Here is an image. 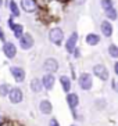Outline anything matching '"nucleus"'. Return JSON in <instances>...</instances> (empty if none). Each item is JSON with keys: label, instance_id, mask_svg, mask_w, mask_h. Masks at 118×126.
<instances>
[{"label": "nucleus", "instance_id": "13", "mask_svg": "<svg viewBox=\"0 0 118 126\" xmlns=\"http://www.w3.org/2000/svg\"><path fill=\"white\" fill-rule=\"evenodd\" d=\"M39 111H40L42 114H44V115L52 114V111H53L52 103H50L49 100H42L40 103H39Z\"/></svg>", "mask_w": 118, "mask_h": 126}, {"label": "nucleus", "instance_id": "8", "mask_svg": "<svg viewBox=\"0 0 118 126\" xmlns=\"http://www.w3.org/2000/svg\"><path fill=\"white\" fill-rule=\"evenodd\" d=\"M77 43H78V32H72L65 42V50L70 53V54H72L74 48L77 47Z\"/></svg>", "mask_w": 118, "mask_h": 126}, {"label": "nucleus", "instance_id": "29", "mask_svg": "<svg viewBox=\"0 0 118 126\" xmlns=\"http://www.w3.org/2000/svg\"><path fill=\"white\" fill-rule=\"evenodd\" d=\"M113 89L117 90V86H115V80H113Z\"/></svg>", "mask_w": 118, "mask_h": 126}, {"label": "nucleus", "instance_id": "18", "mask_svg": "<svg viewBox=\"0 0 118 126\" xmlns=\"http://www.w3.org/2000/svg\"><path fill=\"white\" fill-rule=\"evenodd\" d=\"M8 8H10V11H11V14H13V17H20L21 11H20L18 4H17V1H15V0H10V1H8Z\"/></svg>", "mask_w": 118, "mask_h": 126}, {"label": "nucleus", "instance_id": "32", "mask_svg": "<svg viewBox=\"0 0 118 126\" xmlns=\"http://www.w3.org/2000/svg\"><path fill=\"white\" fill-rule=\"evenodd\" d=\"M1 6H3V0H0V7H1Z\"/></svg>", "mask_w": 118, "mask_h": 126}, {"label": "nucleus", "instance_id": "15", "mask_svg": "<svg viewBox=\"0 0 118 126\" xmlns=\"http://www.w3.org/2000/svg\"><path fill=\"white\" fill-rule=\"evenodd\" d=\"M85 42L89 46H96L100 43V36L97 33H88L85 37Z\"/></svg>", "mask_w": 118, "mask_h": 126}, {"label": "nucleus", "instance_id": "11", "mask_svg": "<svg viewBox=\"0 0 118 126\" xmlns=\"http://www.w3.org/2000/svg\"><path fill=\"white\" fill-rule=\"evenodd\" d=\"M100 31H101L103 36L111 37V36H113V32H114V29H113V24H111L108 19L101 21V24H100Z\"/></svg>", "mask_w": 118, "mask_h": 126}, {"label": "nucleus", "instance_id": "9", "mask_svg": "<svg viewBox=\"0 0 118 126\" xmlns=\"http://www.w3.org/2000/svg\"><path fill=\"white\" fill-rule=\"evenodd\" d=\"M21 7L22 10L28 14H32V13H36L38 10V4L35 0H21Z\"/></svg>", "mask_w": 118, "mask_h": 126}, {"label": "nucleus", "instance_id": "26", "mask_svg": "<svg viewBox=\"0 0 118 126\" xmlns=\"http://www.w3.org/2000/svg\"><path fill=\"white\" fill-rule=\"evenodd\" d=\"M0 40L1 42H6V37H4V32H3V29L0 28Z\"/></svg>", "mask_w": 118, "mask_h": 126}, {"label": "nucleus", "instance_id": "24", "mask_svg": "<svg viewBox=\"0 0 118 126\" xmlns=\"http://www.w3.org/2000/svg\"><path fill=\"white\" fill-rule=\"evenodd\" d=\"M72 54H74L75 58H79V57H81V50H79L78 47H75V48H74V51H72Z\"/></svg>", "mask_w": 118, "mask_h": 126}, {"label": "nucleus", "instance_id": "3", "mask_svg": "<svg viewBox=\"0 0 118 126\" xmlns=\"http://www.w3.org/2000/svg\"><path fill=\"white\" fill-rule=\"evenodd\" d=\"M20 42V47L22 50H29V48L33 47L35 45V40H33V36L31 33H22V36L18 39Z\"/></svg>", "mask_w": 118, "mask_h": 126}, {"label": "nucleus", "instance_id": "30", "mask_svg": "<svg viewBox=\"0 0 118 126\" xmlns=\"http://www.w3.org/2000/svg\"><path fill=\"white\" fill-rule=\"evenodd\" d=\"M83 1H85V0H77V4H82Z\"/></svg>", "mask_w": 118, "mask_h": 126}, {"label": "nucleus", "instance_id": "1", "mask_svg": "<svg viewBox=\"0 0 118 126\" xmlns=\"http://www.w3.org/2000/svg\"><path fill=\"white\" fill-rule=\"evenodd\" d=\"M49 40L52 42L53 45L56 46H61V43H63L64 40V31L61 29V28H52V29L49 31Z\"/></svg>", "mask_w": 118, "mask_h": 126}, {"label": "nucleus", "instance_id": "23", "mask_svg": "<svg viewBox=\"0 0 118 126\" xmlns=\"http://www.w3.org/2000/svg\"><path fill=\"white\" fill-rule=\"evenodd\" d=\"M100 4H101V8H103V10H107V8L114 6L113 0H100Z\"/></svg>", "mask_w": 118, "mask_h": 126}, {"label": "nucleus", "instance_id": "7", "mask_svg": "<svg viewBox=\"0 0 118 126\" xmlns=\"http://www.w3.org/2000/svg\"><path fill=\"white\" fill-rule=\"evenodd\" d=\"M10 72H11V75H13V78H14L15 82L21 83V82L25 80V71H24V68L18 67V65H14V67L10 68Z\"/></svg>", "mask_w": 118, "mask_h": 126}, {"label": "nucleus", "instance_id": "5", "mask_svg": "<svg viewBox=\"0 0 118 126\" xmlns=\"http://www.w3.org/2000/svg\"><path fill=\"white\" fill-rule=\"evenodd\" d=\"M93 74L96 75V78L101 79V80H107L108 79V69L104 67L103 64H96L95 67H93Z\"/></svg>", "mask_w": 118, "mask_h": 126}, {"label": "nucleus", "instance_id": "34", "mask_svg": "<svg viewBox=\"0 0 118 126\" xmlns=\"http://www.w3.org/2000/svg\"><path fill=\"white\" fill-rule=\"evenodd\" d=\"M71 126H75V125H71Z\"/></svg>", "mask_w": 118, "mask_h": 126}, {"label": "nucleus", "instance_id": "6", "mask_svg": "<svg viewBox=\"0 0 118 126\" xmlns=\"http://www.w3.org/2000/svg\"><path fill=\"white\" fill-rule=\"evenodd\" d=\"M3 53L8 60H13L15 56H17V47H15V45L13 43V42H4Z\"/></svg>", "mask_w": 118, "mask_h": 126}, {"label": "nucleus", "instance_id": "17", "mask_svg": "<svg viewBox=\"0 0 118 126\" xmlns=\"http://www.w3.org/2000/svg\"><path fill=\"white\" fill-rule=\"evenodd\" d=\"M60 83H61V87H63L64 92L70 93V90H71V80H70L68 76H65V75L60 76Z\"/></svg>", "mask_w": 118, "mask_h": 126}, {"label": "nucleus", "instance_id": "10", "mask_svg": "<svg viewBox=\"0 0 118 126\" xmlns=\"http://www.w3.org/2000/svg\"><path fill=\"white\" fill-rule=\"evenodd\" d=\"M43 68H44L46 72H49V74H54V72H57V69H59V63H57L56 58H47L43 63Z\"/></svg>", "mask_w": 118, "mask_h": 126}, {"label": "nucleus", "instance_id": "19", "mask_svg": "<svg viewBox=\"0 0 118 126\" xmlns=\"http://www.w3.org/2000/svg\"><path fill=\"white\" fill-rule=\"evenodd\" d=\"M104 13H106V17H107L108 21H115L117 19V8L114 6L107 8V10H104Z\"/></svg>", "mask_w": 118, "mask_h": 126}, {"label": "nucleus", "instance_id": "20", "mask_svg": "<svg viewBox=\"0 0 118 126\" xmlns=\"http://www.w3.org/2000/svg\"><path fill=\"white\" fill-rule=\"evenodd\" d=\"M11 31L14 32V37H15V39H20V37L22 36V33H24V26H22L21 24H14L13 28H11Z\"/></svg>", "mask_w": 118, "mask_h": 126}, {"label": "nucleus", "instance_id": "2", "mask_svg": "<svg viewBox=\"0 0 118 126\" xmlns=\"http://www.w3.org/2000/svg\"><path fill=\"white\" fill-rule=\"evenodd\" d=\"M78 83H79V87L82 90H90L93 86V79L92 75L88 74V72H83L81 74V76L78 78Z\"/></svg>", "mask_w": 118, "mask_h": 126}, {"label": "nucleus", "instance_id": "25", "mask_svg": "<svg viewBox=\"0 0 118 126\" xmlns=\"http://www.w3.org/2000/svg\"><path fill=\"white\" fill-rule=\"evenodd\" d=\"M49 126H60V125H59V122H57V119L52 118L50 119V122H49Z\"/></svg>", "mask_w": 118, "mask_h": 126}, {"label": "nucleus", "instance_id": "33", "mask_svg": "<svg viewBox=\"0 0 118 126\" xmlns=\"http://www.w3.org/2000/svg\"><path fill=\"white\" fill-rule=\"evenodd\" d=\"M0 22H1V15H0Z\"/></svg>", "mask_w": 118, "mask_h": 126}, {"label": "nucleus", "instance_id": "14", "mask_svg": "<svg viewBox=\"0 0 118 126\" xmlns=\"http://www.w3.org/2000/svg\"><path fill=\"white\" fill-rule=\"evenodd\" d=\"M67 103H68L71 110H75V108L78 107V104H79V97H78L77 93H68V96H67Z\"/></svg>", "mask_w": 118, "mask_h": 126}, {"label": "nucleus", "instance_id": "4", "mask_svg": "<svg viewBox=\"0 0 118 126\" xmlns=\"http://www.w3.org/2000/svg\"><path fill=\"white\" fill-rule=\"evenodd\" d=\"M8 98L13 104H20L24 100V94H22V90L20 87H11L10 92H8Z\"/></svg>", "mask_w": 118, "mask_h": 126}, {"label": "nucleus", "instance_id": "27", "mask_svg": "<svg viewBox=\"0 0 118 126\" xmlns=\"http://www.w3.org/2000/svg\"><path fill=\"white\" fill-rule=\"evenodd\" d=\"M13 25H14V21H13V17H10L8 18V26H10V29L13 28Z\"/></svg>", "mask_w": 118, "mask_h": 126}, {"label": "nucleus", "instance_id": "28", "mask_svg": "<svg viewBox=\"0 0 118 126\" xmlns=\"http://www.w3.org/2000/svg\"><path fill=\"white\" fill-rule=\"evenodd\" d=\"M114 72H115V74H118V63L114 64Z\"/></svg>", "mask_w": 118, "mask_h": 126}, {"label": "nucleus", "instance_id": "22", "mask_svg": "<svg viewBox=\"0 0 118 126\" xmlns=\"http://www.w3.org/2000/svg\"><path fill=\"white\" fill-rule=\"evenodd\" d=\"M11 86L8 85V83H4V85H0V96L1 97H6L8 94V92H10Z\"/></svg>", "mask_w": 118, "mask_h": 126}, {"label": "nucleus", "instance_id": "21", "mask_svg": "<svg viewBox=\"0 0 118 126\" xmlns=\"http://www.w3.org/2000/svg\"><path fill=\"white\" fill-rule=\"evenodd\" d=\"M107 51H108V54H110L113 58H117L118 57V47H117V45H114V43H111V45L108 46Z\"/></svg>", "mask_w": 118, "mask_h": 126}, {"label": "nucleus", "instance_id": "12", "mask_svg": "<svg viewBox=\"0 0 118 126\" xmlns=\"http://www.w3.org/2000/svg\"><path fill=\"white\" fill-rule=\"evenodd\" d=\"M54 83H56V78H54V75L53 74H46L42 78V85H43V87L46 90H52L53 89V86H54Z\"/></svg>", "mask_w": 118, "mask_h": 126}, {"label": "nucleus", "instance_id": "16", "mask_svg": "<svg viewBox=\"0 0 118 126\" xmlns=\"http://www.w3.org/2000/svg\"><path fill=\"white\" fill-rule=\"evenodd\" d=\"M31 90H32L33 93H40L42 90H43V85H42V80L40 79H32L31 80Z\"/></svg>", "mask_w": 118, "mask_h": 126}, {"label": "nucleus", "instance_id": "31", "mask_svg": "<svg viewBox=\"0 0 118 126\" xmlns=\"http://www.w3.org/2000/svg\"><path fill=\"white\" fill-rule=\"evenodd\" d=\"M1 123H3V118H1V116H0V125H1Z\"/></svg>", "mask_w": 118, "mask_h": 126}]
</instances>
